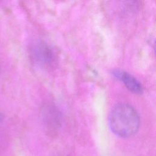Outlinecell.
<instances>
[{
	"mask_svg": "<svg viewBox=\"0 0 156 156\" xmlns=\"http://www.w3.org/2000/svg\"><path fill=\"white\" fill-rule=\"evenodd\" d=\"M140 124L138 113L128 104L115 105L109 114V127L112 132L119 137L129 138L133 136L137 132Z\"/></svg>",
	"mask_w": 156,
	"mask_h": 156,
	"instance_id": "cell-1",
	"label": "cell"
},
{
	"mask_svg": "<svg viewBox=\"0 0 156 156\" xmlns=\"http://www.w3.org/2000/svg\"><path fill=\"white\" fill-rule=\"evenodd\" d=\"M30 57L33 62L43 69L53 68L57 62V55L53 48L43 41H37L31 46Z\"/></svg>",
	"mask_w": 156,
	"mask_h": 156,
	"instance_id": "cell-2",
	"label": "cell"
},
{
	"mask_svg": "<svg viewBox=\"0 0 156 156\" xmlns=\"http://www.w3.org/2000/svg\"><path fill=\"white\" fill-rule=\"evenodd\" d=\"M112 74L115 77L122 82L126 87L131 92L138 94L143 93V87L141 83L129 73L121 69H115L113 71Z\"/></svg>",
	"mask_w": 156,
	"mask_h": 156,
	"instance_id": "cell-3",
	"label": "cell"
},
{
	"mask_svg": "<svg viewBox=\"0 0 156 156\" xmlns=\"http://www.w3.org/2000/svg\"><path fill=\"white\" fill-rule=\"evenodd\" d=\"M41 115L43 122L48 127H58L60 124L61 114L54 105L46 104L42 107Z\"/></svg>",
	"mask_w": 156,
	"mask_h": 156,
	"instance_id": "cell-4",
	"label": "cell"
},
{
	"mask_svg": "<svg viewBox=\"0 0 156 156\" xmlns=\"http://www.w3.org/2000/svg\"><path fill=\"white\" fill-rule=\"evenodd\" d=\"M2 113L0 112V122L2 121Z\"/></svg>",
	"mask_w": 156,
	"mask_h": 156,
	"instance_id": "cell-5",
	"label": "cell"
}]
</instances>
